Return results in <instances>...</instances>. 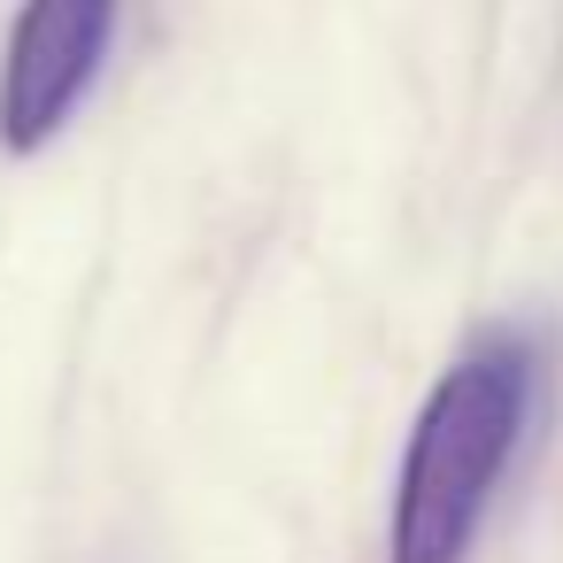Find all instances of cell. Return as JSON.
<instances>
[{
    "mask_svg": "<svg viewBox=\"0 0 563 563\" xmlns=\"http://www.w3.org/2000/svg\"><path fill=\"white\" fill-rule=\"evenodd\" d=\"M548 371H555V340L532 317H501L448 355L394 463L386 563H471L501 486L532 448Z\"/></svg>",
    "mask_w": 563,
    "mask_h": 563,
    "instance_id": "cell-1",
    "label": "cell"
},
{
    "mask_svg": "<svg viewBox=\"0 0 563 563\" xmlns=\"http://www.w3.org/2000/svg\"><path fill=\"white\" fill-rule=\"evenodd\" d=\"M124 0H16L0 40V147L40 155L55 147L93 86L109 78Z\"/></svg>",
    "mask_w": 563,
    "mask_h": 563,
    "instance_id": "cell-2",
    "label": "cell"
}]
</instances>
